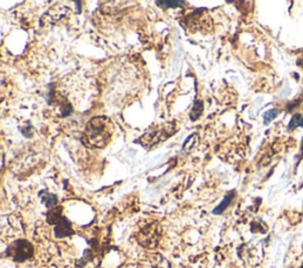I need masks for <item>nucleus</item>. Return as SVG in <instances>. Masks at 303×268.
Returning a JSON list of instances; mask_svg holds the SVG:
<instances>
[{
    "label": "nucleus",
    "mask_w": 303,
    "mask_h": 268,
    "mask_svg": "<svg viewBox=\"0 0 303 268\" xmlns=\"http://www.w3.org/2000/svg\"><path fill=\"white\" fill-rule=\"evenodd\" d=\"M202 110H204V105H202V102L200 101V99H197V101L194 102L192 110H191V113H190V119L192 120H197L200 116H202Z\"/></svg>",
    "instance_id": "obj_7"
},
{
    "label": "nucleus",
    "mask_w": 303,
    "mask_h": 268,
    "mask_svg": "<svg viewBox=\"0 0 303 268\" xmlns=\"http://www.w3.org/2000/svg\"><path fill=\"white\" fill-rule=\"evenodd\" d=\"M277 114H278V111L276 110V109L267 111V113L264 114V123H266V124H269V122H271V120L277 116Z\"/></svg>",
    "instance_id": "obj_10"
},
{
    "label": "nucleus",
    "mask_w": 303,
    "mask_h": 268,
    "mask_svg": "<svg viewBox=\"0 0 303 268\" xmlns=\"http://www.w3.org/2000/svg\"><path fill=\"white\" fill-rule=\"evenodd\" d=\"M235 194H236V191H235V190L229 191V193L225 195L224 199H223V201L220 202L219 205L213 209V214H216V215L222 214L223 211H224L225 209L228 208L229 206H230L231 201H232V200H234V197H235Z\"/></svg>",
    "instance_id": "obj_5"
},
{
    "label": "nucleus",
    "mask_w": 303,
    "mask_h": 268,
    "mask_svg": "<svg viewBox=\"0 0 303 268\" xmlns=\"http://www.w3.org/2000/svg\"><path fill=\"white\" fill-rule=\"evenodd\" d=\"M48 221L55 226V235L57 238H66L73 234L71 223L67 217L62 216L61 208L50 210L48 213Z\"/></svg>",
    "instance_id": "obj_3"
},
{
    "label": "nucleus",
    "mask_w": 303,
    "mask_h": 268,
    "mask_svg": "<svg viewBox=\"0 0 303 268\" xmlns=\"http://www.w3.org/2000/svg\"><path fill=\"white\" fill-rule=\"evenodd\" d=\"M175 130L176 129L173 128L172 124L163 125L158 129H152L151 131L146 132L143 136L140 137V143L143 144L147 148H151V147H154L155 144L160 143L161 141L167 140V137L172 136Z\"/></svg>",
    "instance_id": "obj_2"
},
{
    "label": "nucleus",
    "mask_w": 303,
    "mask_h": 268,
    "mask_svg": "<svg viewBox=\"0 0 303 268\" xmlns=\"http://www.w3.org/2000/svg\"><path fill=\"white\" fill-rule=\"evenodd\" d=\"M157 5L163 7H180L181 5H184V1H180V0H175V1H167V0H161V1H157Z\"/></svg>",
    "instance_id": "obj_9"
},
{
    "label": "nucleus",
    "mask_w": 303,
    "mask_h": 268,
    "mask_svg": "<svg viewBox=\"0 0 303 268\" xmlns=\"http://www.w3.org/2000/svg\"><path fill=\"white\" fill-rule=\"evenodd\" d=\"M39 196H40V199H42V201L45 203L46 207H49V208L55 207L58 202L57 196H56L55 194L48 193V191H40Z\"/></svg>",
    "instance_id": "obj_6"
},
{
    "label": "nucleus",
    "mask_w": 303,
    "mask_h": 268,
    "mask_svg": "<svg viewBox=\"0 0 303 268\" xmlns=\"http://www.w3.org/2000/svg\"><path fill=\"white\" fill-rule=\"evenodd\" d=\"M297 126H303V116L301 114H295L293 116V119H290L289 124H288V129H294Z\"/></svg>",
    "instance_id": "obj_8"
},
{
    "label": "nucleus",
    "mask_w": 303,
    "mask_h": 268,
    "mask_svg": "<svg viewBox=\"0 0 303 268\" xmlns=\"http://www.w3.org/2000/svg\"><path fill=\"white\" fill-rule=\"evenodd\" d=\"M113 135L111 122L105 117H96L87 124L83 142L91 148H104Z\"/></svg>",
    "instance_id": "obj_1"
},
{
    "label": "nucleus",
    "mask_w": 303,
    "mask_h": 268,
    "mask_svg": "<svg viewBox=\"0 0 303 268\" xmlns=\"http://www.w3.org/2000/svg\"><path fill=\"white\" fill-rule=\"evenodd\" d=\"M301 149H302V152H303V141H302V146H301Z\"/></svg>",
    "instance_id": "obj_11"
},
{
    "label": "nucleus",
    "mask_w": 303,
    "mask_h": 268,
    "mask_svg": "<svg viewBox=\"0 0 303 268\" xmlns=\"http://www.w3.org/2000/svg\"><path fill=\"white\" fill-rule=\"evenodd\" d=\"M7 253L12 256L14 261L23 262L34 255V247H32V244L29 241L18 240L12 246L8 247Z\"/></svg>",
    "instance_id": "obj_4"
}]
</instances>
